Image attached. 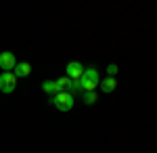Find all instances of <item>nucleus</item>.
<instances>
[{
  "label": "nucleus",
  "instance_id": "39448f33",
  "mask_svg": "<svg viewBox=\"0 0 157 153\" xmlns=\"http://www.w3.org/2000/svg\"><path fill=\"white\" fill-rule=\"evenodd\" d=\"M0 67L4 71H11L17 67V57L13 55L11 50H4V53H0Z\"/></svg>",
  "mask_w": 157,
  "mask_h": 153
},
{
  "label": "nucleus",
  "instance_id": "1a4fd4ad",
  "mask_svg": "<svg viewBox=\"0 0 157 153\" xmlns=\"http://www.w3.org/2000/svg\"><path fill=\"white\" fill-rule=\"evenodd\" d=\"M82 101H84L86 105H94V103L98 101L97 90H92V92H82Z\"/></svg>",
  "mask_w": 157,
  "mask_h": 153
},
{
  "label": "nucleus",
  "instance_id": "7ed1b4c3",
  "mask_svg": "<svg viewBox=\"0 0 157 153\" xmlns=\"http://www.w3.org/2000/svg\"><path fill=\"white\" fill-rule=\"evenodd\" d=\"M15 88H17V78H15V73H13V71L0 73V90L4 94H11V92H15Z\"/></svg>",
  "mask_w": 157,
  "mask_h": 153
},
{
  "label": "nucleus",
  "instance_id": "20e7f679",
  "mask_svg": "<svg viewBox=\"0 0 157 153\" xmlns=\"http://www.w3.org/2000/svg\"><path fill=\"white\" fill-rule=\"evenodd\" d=\"M82 76H84L82 63H80V61H69V63H67V78L73 80V82H80Z\"/></svg>",
  "mask_w": 157,
  "mask_h": 153
},
{
  "label": "nucleus",
  "instance_id": "9d476101",
  "mask_svg": "<svg viewBox=\"0 0 157 153\" xmlns=\"http://www.w3.org/2000/svg\"><path fill=\"white\" fill-rule=\"evenodd\" d=\"M55 82H57V86H59L61 90H69V86H71V80H69L67 76H63L59 80H55Z\"/></svg>",
  "mask_w": 157,
  "mask_h": 153
},
{
  "label": "nucleus",
  "instance_id": "f03ea898",
  "mask_svg": "<svg viewBox=\"0 0 157 153\" xmlns=\"http://www.w3.org/2000/svg\"><path fill=\"white\" fill-rule=\"evenodd\" d=\"M48 101L52 105L57 107L59 111H69L73 107V94L67 92V90H61L59 94H55V96H48Z\"/></svg>",
  "mask_w": 157,
  "mask_h": 153
},
{
  "label": "nucleus",
  "instance_id": "6e6552de",
  "mask_svg": "<svg viewBox=\"0 0 157 153\" xmlns=\"http://www.w3.org/2000/svg\"><path fill=\"white\" fill-rule=\"evenodd\" d=\"M42 90L48 94V96H55V94L61 92V88L57 86V82H55V80H46V82H42Z\"/></svg>",
  "mask_w": 157,
  "mask_h": 153
},
{
  "label": "nucleus",
  "instance_id": "423d86ee",
  "mask_svg": "<svg viewBox=\"0 0 157 153\" xmlns=\"http://www.w3.org/2000/svg\"><path fill=\"white\" fill-rule=\"evenodd\" d=\"M98 86H101V90H103V92H105V94L113 92V90L117 88V78H103Z\"/></svg>",
  "mask_w": 157,
  "mask_h": 153
},
{
  "label": "nucleus",
  "instance_id": "9b49d317",
  "mask_svg": "<svg viewBox=\"0 0 157 153\" xmlns=\"http://www.w3.org/2000/svg\"><path fill=\"white\" fill-rule=\"evenodd\" d=\"M107 73H109V78H115L117 76V65H113V63L107 65Z\"/></svg>",
  "mask_w": 157,
  "mask_h": 153
},
{
  "label": "nucleus",
  "instance_id": "0eeeda50",
  "mask_svg": "<svg viewBox=\"0 0 157 153\" xmlns=\"http://www.w3.org/2000/svg\"><path fill=\"white\" fill-rule=\"evenodd\" d=\"M13 73H15V78H25V76L32 73V65L25 63V61H21V63H17V67L13 69Z\"/></svg>",
  "mask_w": 157,
  "mask_h": 153
},
{
  "label": "nucleus",
  "instance_id": "f257e3e1",
  "mask_svg": "<svg viewBox=\"0 0 157 153\" xmlns=\"http://www.w3.org/2000/svg\"><path fill=\"white\" fill-rule=\"evenodd\" d=\"M98 84H101V76H98V71L94 69V67L84 69V76H82V80H80V88H82V92H92Z\"/></svg>",
  "mask_w": 157,
  "mask_h": 153
}]
</instances>
